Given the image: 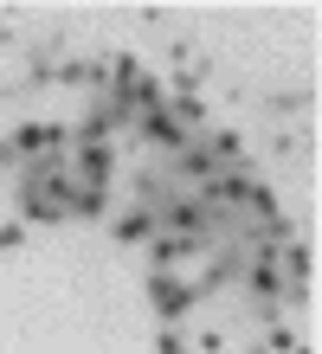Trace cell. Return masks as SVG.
I'll list each match as a JSON object with an SVG mask.
<instances>
[{"label": "cell", "mask_w": 322, "mask_h": 354, "mask_svg": "<svg viewBox=\"0 0 322 354\" xmlns=\"http://www.w3.org/2000/svg\"><path fill=\"white\" fill-rule=\"evenodd\" d=\"M71 213H78V219H103V213H110V187H84V180H78Z\"/></svg>", "instance_id": "8"}, {"label": "cell", "mask_w": 322, "mask_h": 354, "mask_svg": "<svg viewBox=\"0 0 322 354\" xmlns=\"http://www.w3.org/2000/svg\"><path fill=\"white\" fill-rule=\"evenodd\" d=\"M175 174H181V180H193V187H206L213 174H226V168L206 155V142H187V149L175 155Z\"/></svg>", "instance_id": "7"}, {"label": "cell", "mask_w": 322, "mask_h": 354, "mask_svg": "<svg viewBox=\"0 0 322 354\" xmlns=\"http://www.w3.org/2000/svg\"><path fill=\"white\" fill-rule=\"evenodd\" d=\"M290 354H316V348H303V342H296V348H290Z\"/></svg>", "instance_id": "12"}, {"label": "cell", "mask_w": 322, "mask_h": 354, "mask_svg": "<svg viewBox=\"0 0 322 354\" xmlns=\"http://www.w3.org/2000/svg\"><path fill=\"white\" fill-rule=\"evenodd\" d=\"M155 206H148V200H136V206H129V213H116V239L123 245H148V239H155Z\"/></svg>", "instance_id": "6"}, {"label": "cell", "mask_w": 322, "mask_h": 354, "mask_svg": "<svg viewBox=\"0 0 322 354\" xmlns=\"http://www.w3.org/2000/svg\"><path fill=\"white\" fill-rule=\"evenodd\" d=\"M19 245H26V225H19V219L0 225V252H19Z\"/></svg>", "instance_id": "10"}, {"label": "cell", "mask_w": 322, "mask_h": 354, "mask_svg": "<svg viewBox=\"0 0 322 354\" xmlns=\"http://www.w3.org/2000/svg\"><path fill=\"white\" fill-rule=\"evenodd\" d=\"M71 174L84 180V187H110V174H116V149L110 142H71Z\"/></svg>", "instance_id": "3"}, {"label": "cell", "mask_w": 322, "mask_h": 354, "mask_svg": "<svg viewBox=\"0 0 322 354\" xmlns=\"http://www.w3.org/2000/svg\"><path fill=\"white\" fill-rule=\"evenodd\" d=\"M142 252H148V270H175L181 258L206 252V239H187V232H161V225H155V239H148Z\"/></svg>", "instance_id": "5"}, {"label": "cell", "mask_w": 322, "mask_h": 354, "mask_svg": "<svg viewBox=\"0 0 322 354\" xmlns=\"http://www.w3.org/2000/svg\"><path fill=\"white\" fill-rule=\"evenodd\" d=\"M136 136L148 142V149H161V155H181L187 142H193V129H181L168 110H148V116H136Z\"/></svg>", "instance_id": "4"}, {"label": "cell", "mask_w": 322, "mask_h": 354, "mask_svg": "<svg viewBox=\"0 0 322 354\" xmlns=\"http://www.w3.org/2000/svg\"><path fill=\"white\" fill-rule=\"evenodd\" d=\"M64 149H71V122H19L0 142V161H52Z\"/></svg>", "instance_id": "1"}, {"label": "cell", "mask_w": 322, "mask_h": 354, "mask_svg": "<svg viewBox=\"0 0 322 354\" xmlns=\"http://www.w3.org/2000/svg\"><path fill=\"white\" fill-rule=\"evenodd\" d=\"M220 348H226V335H220V328H206V335L193 342V354H220Z\"/></svg>", "instance_id": "11"}, {"label": "cell", "mask_w": 322, "mask_h": 354, "mask_svg": "<svg viewBox=\"0 0 322 354\" xmlns=\"http://www.w3.org/2000/svg\"><path fill=\"white\" fill-rule=\"evenodd\" d=\"M155 354H193V342H181L175 328H161V335H155Z\"/></svg>", "instance_id": "9"}, {"label": "cell", "mask_w": 322, "mask_h": 354, "mask_svg": "<svg viewBox=\"0 0 322 354\" xmlns=\"http://www.w3.org/2000/svg\"><path fill=\"white\" fill-rule=\"evenodd\" d=\"M193 303H200V297H193V283H181L175 270H148V309H155L161 322H181Z\"/></svg>", "instance_id": "2"}]
</instances>
